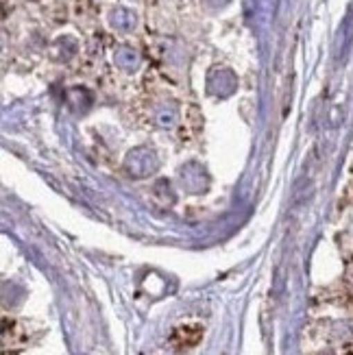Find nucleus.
Segmentation results:
<instances>
[{"label": "nucleus", "mask_w": 353, "mask_h": 355, "mask_svg": "<svg viewBox=\"0 0 353 355\" xmlns=\"http://www.w3.org/2000/svg\"><path fill=\"white\" fill-rule=\"evenodd\" d=\"M203 329L198 325H186V327H179L173 334V343L177 347H194L198 340H201Z\"/></svg>", "instance_id": "obj_1"}]
</instances>
